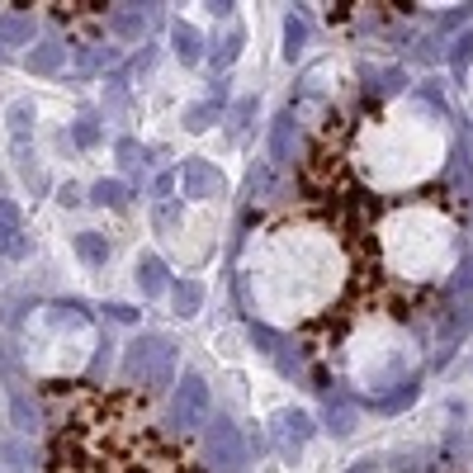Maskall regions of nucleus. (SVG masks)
Masks as SVG:
<instances>
[{
  "mask_svg": "<svg viewBox=\"0 0 473 473\" xmlns=\"http://www.w3.org/2000/svg\"><path fill=\"white\" fill-rule=\"evenodd\" d=\"M421 5H388V0H360V5H322V19L332 29H369V33H393L407 29Z\"/></svg>",
  "mask_w": 473,
  "mask_h": 473,
  "instance_id": "20e7f679",
  "label": "nucleus"
},
{
  "mask_svg": "<svg viewBox=\"0 0 473 473\" xmlns=\"http://www.w3.org/2000/svg\"><path fill=\"white\" fill-rule=\"evenodd\" d=\"M24 10H38L57 33L76 38V43H95L105 33L114 5H95V0H43V5H24Z\"/></svg>",
  "mask_w": 473,
  "mask_h": 473,
  "instance_id": "7ed1b4c3",
  "label": "nucleus"
},
{
  "mask_svg": "<svg viewBox=\"0 0 473 473\" xmlns=\"http://www.w3.org/2000/svg\"><path fill=\"white\" fill-rule=\"evenodd\" d=\"M43 473H213L156 398L123 383L43 388Z\"/></svg>",
  "mask_w": 473,
  "mask_h": 473,
  "instance_id": "f03ea898",
  "label": "nucleus"
},
{
  "mask_svg": "<svg viewBox=\"0 0 473 473\" xmlns=\"http://www.w3.org/2000/svg\"><path fill=\"white\" fill-rule=\"evenodd\" d=\"M459 180V137L430 95H355L336 105L294 161V190L336 213H374Z\"/></svg>",
  "mask_w": 473,
  "mask_h": 473,
  "instance_id": "f257e3e1",
  "label": "nucleus"
},
{
  "mask_svg": "<svg viewBox=\"0 0 473 473\" xmlns=\"http://www.w3.org/2000/svg\"><path fill=\"white\" fill-rule=\"evenodd\" d=\"M379 473H473L464 464H398V468H379Z\"/></svg>",
  "mask_w": 473,
  "mask_h": 473,
  "instance_id": "39448f33",
  "label": "nucleus"
}]
</instances>
